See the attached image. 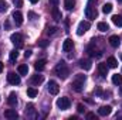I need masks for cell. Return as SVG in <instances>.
Returning <instances> with one entry per match:
<instances>
[{
	"label": "cell",
	"instance_id": "12",
	"mask_svg": "<svg viewBox=\"0 0 122 120\" xmlns=\"http://www.w3.org/2000/svg\"><path fill=\"white\" fill-rule=\"evenodd\" d=\"M4 117L13 120V119H17L19 115H17V112H16L14 109H7V110H4Z\"/></svg>",
	"mask_w": 122,
	"mask_h": 120
},
{
	"label": "cell",
	"instance_id": "7",
	"mask_svg": "<svg viewBox=\"0 0 122 120\" xmlns=\"http://www.w3.org/2000/svg\"><path fill=\"white\" fill-rule=\"evenodd\" d=\"M7 81H9V83H11V85H19V83H20V75H16L14 72H9Z\"/></svg>",
	"mask_w": 122,
	"mask_h": 120
},
{
	"label": "cell",
	"instance_id": "27",
	"mask_svg": "<svg viewBox=\"0 0 122 120\" xmlns=\"http://www.w3.org/2000/svg\"><path fill=\"white\" fill-rule=\"evenodd\" d=\"M102 11H104L105 14L111 13V11H112V4H111V3H107V4H104V7H102Z\"/></svg>",
	"mask_w": 122,
	"mask_h": 120
},
{
	"label": "cell",
	"instance_id": "26",
	"mask_svg": "<svg viewBox=\"0 0 122 120\" xmlns=\"http://www.w3.org/2000/svg\"><path fill=\"white\" fill-rule=\"evenodd\" d=\"M19 58V51L17 50H13L10 52V62H16V60Z\"/></svg>",
	"mask_w": 122,
	"mask_h": 120
},
{
	"label": "cell",
	"instance_id": "20",
	"mask_svg": "<svg viewBox=\"0 0 122 120\" xmlns=\"http://www.w3.org/2000/svg\"><path fill=\"white\" fill-rule=\"evenodd\" d=\"M112 83H114V85H122V75L121 74L112 75Z\"/></svg>",
	"mask_w": 122,
	"mask_h": 120
},
{
	"label": "cell",
	"instance_id": "29",
	"mask_svg": "<svg viewBox=\"0 0 122 120\" xmlns=\"http://www.w3.org/2000/svg\"><path fill=\"white\" fill-rule=\"evenodd\" d=\"M34 113V106L33 105H27V107H26V116H31Z\"/></svg>",
	"mask_w": 122,
	"mask_h": 120
},
{
	"label": "cell",
	"instance_id": "22",
	"mask_svg": "<svg viewBox=\"0 0 122 120\" xmlns=\"http://www.w3.org/2000/svg\"><path fill=\"white\" fill-rule=\"evenodd\" d=\"M75 6V0H64V7L67 10H72Z\"/></svg>",
	"mask_w": 122,
	"mask_h": 120
},
{
	"label": "cell",
	"instance_id": "10",
	"mask_svg": "<svg viewBox=\"0 0 122 120\" xmlns=\"http://www.w3.org/2000/svg\"><path fill=\"white\" fill-rule=\"evenodd\" d=\"M112 113V107L111 106H101L98 109V115L99 116H109Z\"/></svg>",
	"mask_w": 122,
	"mask_h": 120
},
{
	"label": "cell",
	"instance_id": "28",
	"mask_svg": "<svg viewBox=\"0 0 122 120\" xmlns=\"http://www.w3.org/2000/svg\"><path fill=\"white\" fill-rule=\"evenodd\" d=\"M27 95H29V97H36L38 95V92L34 89V88H29L27 89Z\"/></svg>",
	"mask_w": 122,
	"mask_h": 120
},
{
	"label": "cell",
	"instance_id": "39",
	"mask_svg": "<svg viewBox=\"0 0 122 120\" xmlns=\"http://www.w3.org/2000/svg\"><path fill=\"white\" fill-rule=\"evenodd\" d=\"M37 1H38V0H30V3H33V4H36Z\"/></svg>",
	"mask_w": 122,
	"mask_h": 120
},
{
	"label": "cell",
	"instance_id": "18",
	"mask_svg": "<svg viewBox=\"0 0 122 120\" xmlns=\"http://www.w3.org/2000/svg\"><path fill=\"white\" fill-rule=\"evenodd\" d=\"M80 66L82 68V69H85V71H88V69H91V61L90 60H80Z\"/></svg>",
	"mask_w": 122,
	"mask_h": 120
},
{
	"label": "cell",
	"instance_id": "5",
	"mask_svg": "<svg viewBox=\"0 0 122 120\" xmlns=\"http://www.w3.org/2000/svg\"><path fill=\"white\" fill-rule=\"evenodd\" d=\"M90 27H91V24H90L88 21H81V23L78 24V28H77V34H78V35H82V34H85L87 31L90 30Z\"/></svg>",
	"mask_w": 122,
	"mask_h": 120
},
{
	"label": "cell",
	"instance_id": "2",
	"mask_svg": "<svg viewBox=\"0 0 122 120\" xmlns=\"http://www.w3.org/2000/svg\"><path fill=\"white\" fill-rule=\"evenodd\" d=\"M85 75H81V74H78V75H75V79L72 81V83H71V86H72V89L75 90V92H81L82 90V86H84V82H85Z\"/></svg>",
	"mask_w": 122,
	"mask_h": 120
},
{
	"label": "cell",
	"instance_id": "35",
	"mask_svg": "<svg viewBox=\"0 0 122 120\" xmlns=\"http://www.w3.org/2000/svg\"><path fill=\"white\" fill-rule=\"evenodd\" d=\"M84 109H85V107H84L82 105H78V106H77V110H78L80 113H82V112H84Z\"/></svg>",
	"mask_w": 122,
	"mask_h": 120
},
{
	"label": "cell",
	"instance_id": "32",
	"mask_svg": "<svg viewBox=\"0 0 122 120\" xmlns=\"http://www.w3.org/2000/svg\"><path fill=\"white\" fill-rule=\"evenodd\" d=\"M38 45L43 47V48H46V47L48 45V41H47V40H41V41H38Z\"/></svg>",
	"mask_w": 122,
	"mask_h": 120
},
{
	"label": "cell",
	"instance_id": "6",
	"mask_svg": "<svg viewBox=\"0 0 122 120\" xmlns=\"http://www.w3.org/2000/svg\"><path fill=\"white\" fill-rule=\"evenodd\" d=\"M70 105H71V102H70V99L68 97H60L58 100H57V106L60 107L61 110H67L68 107H70Z\"/></svg>",
	"mask_w": 122,
	"mask_h": 120
},
{
	"label": "cell",
	"instance_id": "15",
	"mask_svg": "<svg viewBox=\"0 0 122 120\" xmlns=\"http://www.w3.org/2000/svg\"><path fill=\"white\" fill-rule=\"evenodd\" d=\"M108 65L107 64H98V71H99V74L102 75V76H107L108 75Z\"/></svg>",
	"mask_w": 122,
	"mask_h": 120
},
{
	"label": "cell",
	"instance_id": "1",
	"mask_svg": "<svg viewBox=\"0 0 122 120\" xmlns=\"http://www.w3.org/2000/svg\"><path fill=\"white\" fill-rule=\"evenodd\" d=\"M56 74H57V76L61 78V79H67V78H68L70 71H68V68H67L65 61H60V62L57 64V66H56Z\"/></svg>",
	"mask_w": 122,
	"mask_h": 120
},
{
	"label": "cell",
	"instance_id": "9",
	"mask_svg": "<svg viewBox=\"0 0 122 120\" xmlns=\"http://www.w3.org/2000/svg\"><path fill=\"white\" fill-rule=\"evenodd\" d=\"M13 20H14L16 26H21V24H23V14H21V11L16 10V11L13 13Z\"/></svg>",
	"mask_w": 122,
	"mask_h": 120
},
{
	"label": "cell",
	"instance_id": "30",
	"mask_svg": "<svg viewBox=\"0 0 122 120\" xmlns=\"http://www.w3.org/2000/svg\"><path fill=\"white\" fill-rule=\"evenodd\" d=\"M7 11V3L4 0H0V13H6Z\"/></svg>",
	"mask_w": 122,
	"mask_h": 120
},
{
	"label": "cell",
	"instance_id": "11",
	"mask_svg": "<svg viewBox=\"0 0 122 120\" xmlns=\"http://www.w3.org/2000/svg\"><path fill=\"white\" fill-rule=\"evenodd\" d=\"M72 47H74V41H72L71 38H67V40L64 41V44H62V51H64V52H68V51L72 50Z\"/></svg>",
	"mask_w": 122,
	"mask_h": 120
},
{
	"label": "cell",
	"instance_id": "14",
	"mask_svg": "<svg viewBox=\"0 0 122 120\" xmlns=\"http://www.w3.org/2000/svg\"><path fill=\"white\" fill-rule=\"evenodd\" d=\"M108 41H109V44H111L112 47H115V48H117V47L121 44V38H119L118 35H111Z\"/></svg>",
	"mask_w": 122,
	"mask_h": 120
},
{
	"label": "cell",
	"instance_id": "16",
	"mask_svg": "<svg viewBox=\"0 0 122 120\" xmlns=\"http://www.w3.org/2000/svg\"><path fill=\"white\" fill-rule=\"evenodd\" d=\"M43 81H44V76L43 75H33V78H31V83L33 85H40V83H43Z\"/></svg>",
	"mask_w": 122,
	"mask_h": 120
},
{
	"label": "cell",
	"instance_id": "40",
	"mask_svg": "<svg viewBox=\"0 0 122 120\" xmlns=\"http://www.w3.org/2000/svg\"><path fill=\"white\" fill-rule=\"evenodd\" d=\"M118 3H122V0H118Z\"/></svg>",
	"mask_w": 122,
	"mask_h": 120
},
{
	"label": "cell",
	"instance_id": "8",
	"mask_svg": "<svg viewBox=\"0 0 122 120\" xmlns=\"http://www.w3.org/2000/svg\"><path fill=\"white\" fill-rule=\"evenodd\" d=\"M48 92H50L51 95H57V93L60 92V86H58V83L54 82V81H50V82H48Z\"/></svg>",
	"mask_w": 122,
	"mask_h": 120
},
{
	"label": "cell",
	"instance_id": "25",
	"mask_svg": "<svg viewBox=\"0 0 122 120\" xmlns=\"http://www.w3.org/2000/svg\"><path fill=\"white\" fill-rule=\"evenodd\" d=\"M19 74H20V75H27V74H29V66L24 65V64L20 65V66H19Z\"/></svg>",
	"mask_w": 122,
	"mask_h": 120
},
{
	"label": "cell",
	"instance_id": "36",
	"mask_svg": "<svg viewBox=\"0 0 122 120\" xmlns=\"http://www.w3.org/2000/svg\"><path fill=\"white\" fill-rule=\"evenodd\" d=\"M24 57H26V58H30V57H31V51H30V50H27V51L24 52Z\"/></svg>",
	"mask_w": 122,
	"mask_h": 120
},
{
	"label": "cell",
	"instance_id": "3",
	"mask_svg": "<svg viewBox=\"0 0 122 120\" xmlns=\"http://www.w3.org/2000/svg\"><path fill=\"white\" fill-rule=\"evenodd\" d=\"M92 3H94V0H90V1H88V6H87V9H85V16H87V18H90V20H95L97 16H98V11H97V9L92 6Z\"/></svg>",
	"mask_w": 122,
	"mask_h": 120
},
{
	"label": "cell",
	"instance_id": "37",
	"mask_svg": "<svg viewBox=\"0 0 122 120\" xmlns=\"http://www.w3.org/2000/svg\"><path fill=\"white\" fill-rule=\"evenodd\" d=\"M48 1H50V3H51L53 6H57V4L60 3V0H48Z\"/></svg>",
	"mask_w": 122,
	"mask_h": 120
},
{
	"label": "cell",
	"instance_id": "13",
	"mask_svg": "<svg viewBox=\"0 0 122 120\" xmlns=\"http://www.w3.org/2000/svg\"><path fill=\"white\" fill-rule=\"evenodd\" d=\"M7 102H9V105H10L11 107H16V106H17V95H16L14 92H11V93L9 95Z\"/></svg>",
	"mask_w": 122,
	"mask_h": 120
},
{
	"label": "cell",
	"instance_id": "38",
	"mask_svg": "<svg viewBox=\"0 0 122 120\" xmlns=\"http://www.w3.org/2000/svg\"><path fill=\"white\" fill-rule=\"evenodd\" d=\"M3 71V62H0V72Z\"/></svg>",
	"mask_w": 122,
	"mask_h": 120
},
{
	"label": "cell",
	"instance_id": "19",
	"mask_svg": "<svg viewBox=\"0 0 122 120\" xmlns=\"http://www.w3.org/2000/svg\"><path fill=\"white\" fill-rule=\"evenodd\" d=\"M46 64H47V61L46 60H38V61H36L34 68H36L37 71H43V69L46 68Z\"/></svg>",
	"mask_w": 122,
	"mask_h": 120
},
{
	"label": "cell",
	"instance_id": "17",
	"mask_svg": "<svg viewBox=\"0 0 122 120\" xmlns=\"http://www.w3.org/2000/svg\"><path fill=\"white\" fill-rule=\"evenodd\" d=\"M51 14H53V18H54L56 21H60L61 18H62V16H61V11L57 9V7H53V9H51Z\"/></svg>",
	"mask_w": 122,
	"mask_h": 120
},
{
	"label": "cell",
	"instance_id": "23",
	"mask_svg": "<svg viewBox=\"0 0 122 120\" xmlns=\"http://www.w3.org/2000/svg\"><path fill=\"white\" fill-rule=\"evenodd\" d=\"M112 23L118 27H122V16H112Z\"/></svg>",
	"mask_w": 122,
	"mask_h": 120
},
{
	"label": "cell",
	"instance_id": "21",
	"mask_svg": "<svg viewBox=\"0 0 122 120\" xmlns=\"http://www.w3.org/2000/svg\"><path fill=\"white\" fill-rule=\"evenodd\" d=\"M107 65H108L109 68H117V66H118V61L115 60L114 57H109V58L107 60Z\"/></svg>",
	"mask_w": 122,
	"mask_h": 120
},
{
	"label": "cell",
	"instance_id": "34",
	"mask_svg": "<svg viewBox=\"0 0 122 120\" xmlns=\"http://www.w3.org/2000/svg\"><path fill=\"white\" fill-rule=\"evenodd\" d=\"M13 3H14L17 7H21V6H23V0H13Z\"/></svg>",
	"mask_w": 122,
	"mask_h": 120
},
{
	"label": "cell",
	"instance_id": "24",
	"mask_svg": "<svg viewBox=\"0 0 122 120\" xmlns=\"http://www.w3.org/2000/svg\"><path fill=\"white\" fill-rule=\"evenodd\" d=\"M97 27H98V30H99V31H102V32H105V31H108V30H109V26H108L107 23H104V21H99Z\"/></svg>",
	"mask_w": 122,
	"mask_h": 120
},
{
	"label": "cell",
	"instance_id": "33",
	"mask_svg": "<svg viewBox=\"0 0 122 120\" xmlns=\"http://www.w3.org/2000/svg\"><path fill=\"white\" fill-rule=\"evenodd\" d=\"M87 119H90V120H97V116H95V113H87V116H85Z\"/></svg>",
	"mask_w": 122,
	"mask_h": 120
},
{
	"label": "cell",
	"instance_id": "41",
	"mask_svg": "<svg viewBox=\"0 0 122 120\" xmlns=\"http://www.w3.org/2000/svg\"><path fill=\"white\" fill-rule=\"evenodd\" d=\"M121 60H122V54H121Z\"/></svg>",
	"mask_w": 122,
	"mask_h": 120
},
{
	"label": "cell",
	"instance_id": "42",
	"mask_svg": "<svg viewBox=\"0 0 122 120\" xmlns=\"http://www.w3.org/2000/svg\"><path fill=\"white\" fill-rule=\"evenodd\" d=\"M121 93H122V88H121Z\"/></svg>",
	"mask_w": 122,
	"mask_h": 120
},
{
	"label": "cell",
	"instance_id": "4",
	"mask_svg": "<svg viewBox=\"0 0 122 120\" xmlns=\"http://www.w3.org/2000/svg\"><path fill=\"white\" fill-rule=\"evenodd\" d=\"M10 40H11V42H13L17 48H21V47H23V35H21L20 32H14V34H11Z\"/></svg>",
	"mask_w": 122,
	"mask_h": 120
},
{
	"label": "cell",
	"instance_id": "31",
	"mask_svg": "<svg viewBox=\"0 0 122 120\" xmlns=\"http://www.w3.org/2000/svg\"><path fill=\"white\" fill-rule=\"evenodd\" d=\"M57 32V27H50L48 30H47V34L48 35H53V34H56Z\"/></svg>",
	"mask_w": 122,
	"mask_h": 120
}]
</instances>
